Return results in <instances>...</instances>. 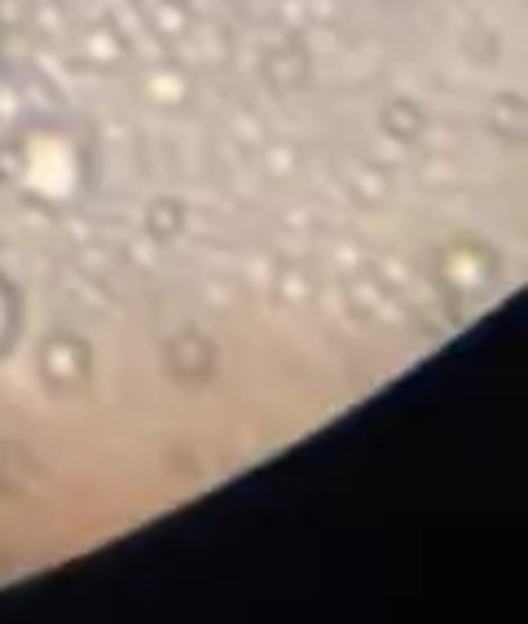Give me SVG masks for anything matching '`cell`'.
<instances>
[{
	"mask_svg": "<svg viewBox=\"0 0 528 624\" xmlns=\"http://www.w3.org/2000/svg\"><path fill=\"white\" fill-rule=\"evenodd\" d=\"M88 374H93V352L80 334L58 330L40 343V378L49 392H80Z\"/></svg>",
	"mask_w": 528,
	"mask_h": 624,
	"instance_id": "cell-1",
	"label": "cell"
},
{
	"mask_svg": "<svg viewBox=\"0 0 528 624\" xmlns=\"http://www.w3.org/2000/svg\"><path fill=\"white\" fill-rule=\"evenodd\" d=\"M185 225V207L176 203V198H154L150 211H146V229H150V238H159V242H168L176 238Z\"/></svg>",
	"mask_w": 528,
	"mask_h": 624,
	"instance_id": "cell-4",
	"label": "cell"
},
{
	"mask_svg": "<svg viewBox=\"0 0 528 624\" xmlns=\"http://www.w3.org/2000/svg\"><path fill=\"white\" fill-rule=\"evenodd\" d=\"M423 106L410 102V97H392L388 106H383V132H392L396 141H414L418 132H423Z\"/></svg>",
	"mask_w": 528,
	"mask_h": 624,
	"instance_id": "cell-3",
	"label": "cell"
},
{
	"mask_svg": "<svg viewBox=\"0 0 528 624\" xmlns=\"http://www.w3.org/2000/svg\"><path fill=\"white\" fill-rule=\"evenodd\" d=\"M163 365L181 383H203L216 374V343H207L198 330H181L176 339L163 343Z\"/></svg>",
	"mask_w": 528,
	"mask_h": 624,
	"instance_id": "cell-2",
	"label": "cell"
},
{
	"mask_svg": "<svg viewBox=\"0 0 528 624\" xmlns=\"http://www.w3.org/2000/svg\"><path fill=\"white\" fill-rule=\"evenodd\" d=\"M14 334H18V295H14V286L0 277V352L14 343Z\"/></svg>",
	"mask_w": 528,
	"mask_h": 624,
	"instance_id": "cell-5",
	"label": "cell"
}]
</instances>
